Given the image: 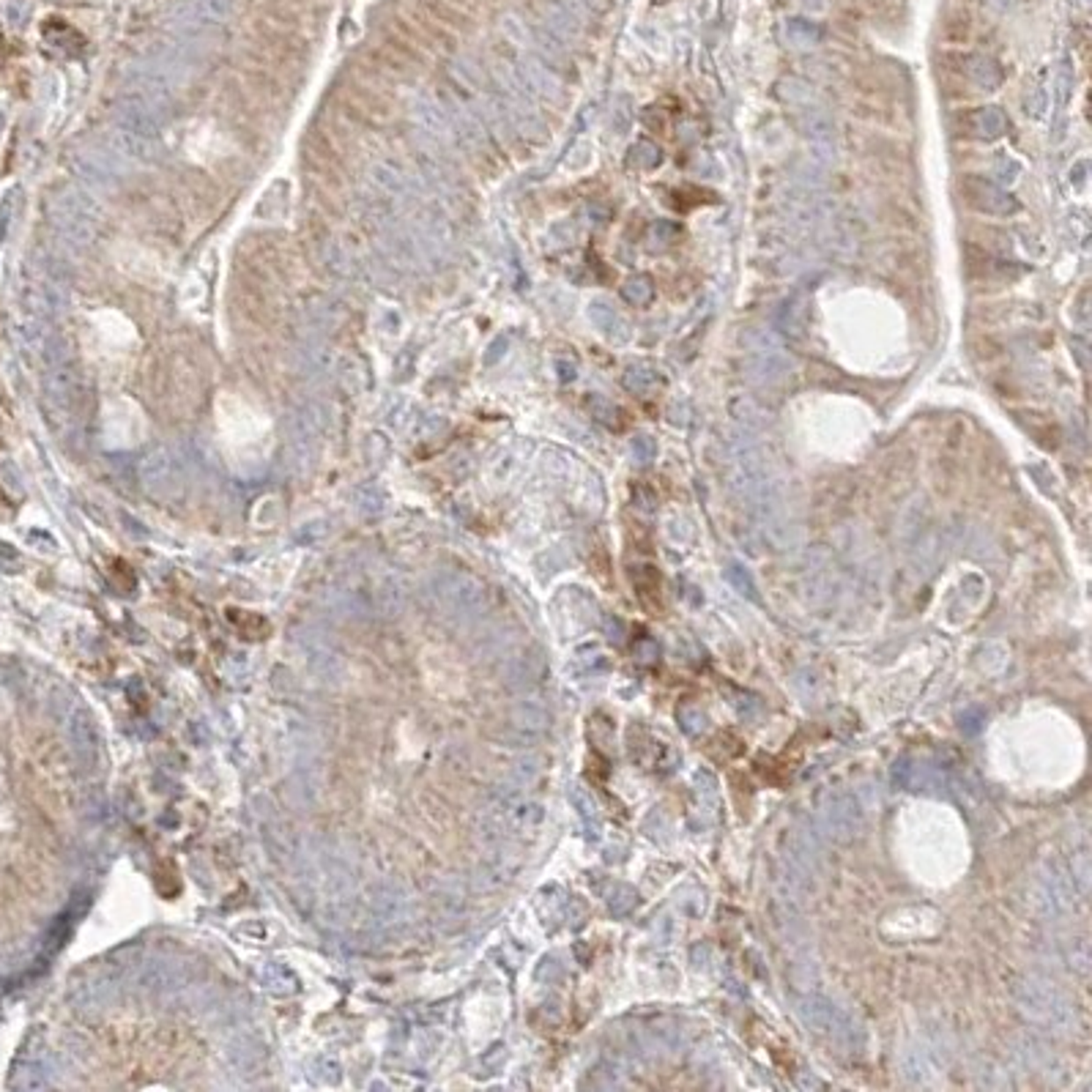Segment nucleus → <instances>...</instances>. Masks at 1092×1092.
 <instances>
[{"instance_id":"nucleus-1","label":"nucleus","mask_w":1092,"mask_h":1092,"mask_svg":"<svg viewBox=\"0 0 1092 1092\" xmlns=\"http://www.w3.org/2000/svg\"><path fill=\"white\" fill-rule=\"evenodd\" d=\"M975 36V17L966 6H956L942 19V39L950 44H970Z\"/></svg>"}]
</instances>
